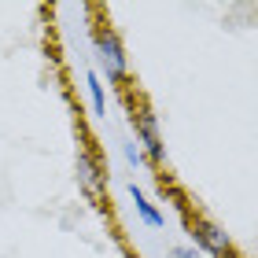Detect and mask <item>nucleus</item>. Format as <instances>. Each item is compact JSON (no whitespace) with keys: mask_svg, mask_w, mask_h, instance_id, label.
<instances>
[{"mask_svg":"<svg viewBox=\"0 0 258 258\" xmlns=\"http://www.w3.org/2000/svg\"><path fill=\"white\" fill-rule=\"evenodd\" d=\"M92 63H96V78L107 85L129 81V59H125L122 37L111 26H96V33H92Z\"/></svg>","mask_w":258,"mask_h":258,"instance_id":"obj_1","label":"nucleus"},{"mask_svg":"<svg viewBox=\"0 0 258 258\" xmlns=\"http://www.w3.org/2000/svg\"><path fill=\"white\" fill-rule=\"evenodd\" d=\"M184 229H188L192 247H196L199 254H210V258H236V243H232V236L218 225V221L184 210Z\"/></svg>","mask_w":258,"mask_h":258,"instance_id":"obj_2","label":"nucleus"},{"mask_svg":"<svg viewBox=\"0 0 258 258\" xmlns=\"http://www.w3.org/2000/svg\"><path fill=\"white\" fill-rule=\"evenodd\" d=\"M74 181L81 196L89 199V203H107V170H103V159L96 151H78L74 159Z\"/></svg>","mask_w":258,"mask_h":258,"instance_id":"obj_3","label":"nucleus"},{"mask_svg":"<svg viewBox=\"0 0 258 258\" xmlns=\"http://www.w3.org/2000/svg\"><path fill=\"white\" fill-rule=\"evenodd\" d=\"M133 140L140 144V151L148 155L151 170H159L166 162V144H162V129H159V114L151 107H137L133 111Z\"/></svg>","mask_w":258,"mask_h":258,"instance_id":"obj_4","label":"nucleus"},{"mask_svg":"<svg viewBox=\"0 0 258 258\" xmlns=\"http://www.w3.org/2000/svg\"><path fill=\"white\" fill-rule=\"evenodd\" d=\"M129 199H133V210H137V218L144 221L148 229H162V225H166V214H162V210H159L155 203H151V199H148L144 192H140L137 184H129Z\"/></svg>","mask_w":258,"mask_h":258,"instance_id":"obj_5","label":"nucleus"},{"mask_svg":"<svg viewBox=\"0 0 258 258\" xmlns=\"http://www.w3.org/2000/svg\"><path fill=\"white\" fill-rule=\"evenodd\" d=\"M85 92H89L92 114H96V118H103V114H107V92H103V81L96 78V70H89V74H85Z\"/></svg>","mask_w":258,"mask_h":258,"instance_id":"obj_6","label":"nucleus"},{"mask_svg":"<svg viewBox=\"0 0 258 258\" xmlns=\"http://www.w3.org/2000/svg\"><path fill=\"white\" fill-rule=\"evenodd\" d=\"M122 151H125V162H129V166H151V162H148V155L140 151V144H137V140H125V144H122Z\"/></svg>","mask_w":258,"mask_h":258,"instance_id":"obj_7","label":"nucleus"},{"mask_svg":"<svg viewBox=\"0 0 258 258\" xmlns=\"http://www.w3.org/2000/svg\"><path fill=\"white\" fill-rule=\"evenodd\" d=\"M166 258H203V254H199L196 247H184V243H181V247H170Z\"/></svg>","mask_w":258,"mask_h":258,"instance_id":"obj_8","label":"nucleus"}]
</instances>
